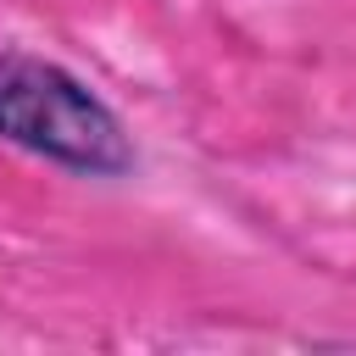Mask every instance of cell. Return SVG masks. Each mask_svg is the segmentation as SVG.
<instances>
[{"label": "cell", "mask_w": 356, "mask_h": 356, "mask_svg": "<svg viewBox=\"0 0 356 356\" xmlns=\"http://www.w3.org/2000/svg\"><path fill=\"white\" fill-rule=\"evenodd\" d=\"M0 139L78 178H128L139 167L122 111L72 67L0 44Z\"/></svg>", "instance_id": "obj_1"}]
</instances>
